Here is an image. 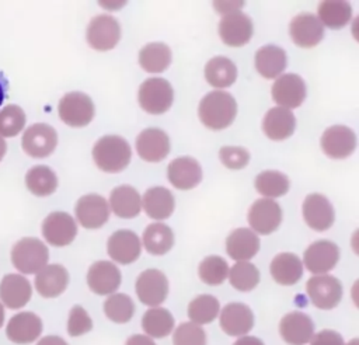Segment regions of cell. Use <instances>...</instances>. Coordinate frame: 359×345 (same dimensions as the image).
Listing matches in <instances>:
<instances>
[{"label": "cell", "instance_id": "8d00e7d4", "mask_svg": "<svg viewBox=\"0 0 359 345\" xmlns=\"http://www.w3.org/2000/svg\"><path fill=\"white\" fill-rule=\"evenodd\" d=\"M27 188L36 196H48L57 187V177L48 165H34L25 174Z\"/></svg>", "mask_w": 359, "mask_h": 345}, {"label": "cell", "instance_id": "ab89813d", "mask_svg": "<svg viewBox=\"0 0 359 345\" xmlns=\"http://www.w3.org/2000/svg\"><path fill=\"white\" fill-rule=\"evenodd\" d=\"M255 188L259 194L269 198H278L289 191V178L273 170L262 171L255 178Z\"/></svg>", "mask_w": 359, "mask_h": 345}, {"label": "cell", "instance_id": "1f68e13d", "mask_svg": "<svg viewBox=\"0 0 359 345\" xmlns=\"http://www.w3.org/2000/svg\"><path fill=\"white\" fill-rule=\"evenodd\" d=\"M271 275L280 285H294L303 275V264L296 254H278L271 262Z\"/></svg>", "mask_w": 359, "mask_h": 345}, {"label": "cell", "instance_id": "ba28073f", "mask_svg": "<svg viewBox=\"0 0 359 345\" xmlns=\"http://www.w3.org/2000/svg\"><path fill=\"white\" fill-rule=\"evenodd\" d=\"M306 289L311 303L323 310L335 307L342 296L341 282L331 275H317L310 278Z\"/></svg>", "mask_w": 359, "mask_h": 345}, {"label": "cell", "instance_id": "f6af8a7d", "mask_svg": "<svg viewBox=\"0 0 359 345\" xmlns=\"http://www.w3.org/2000/svg\"><path fill=\"white\" fill-rule=\"evenodd\" d=\"M25 114L18 105H7L0 111V137H13L22 130Z\"/></svg>", "mask_w": 359, "mask_h": 345}, {"label": "cell", "instance_id": "44dd1931", "mask_svg": "<svg viewBox=\"0 0 359 345\" xmlns=\"http://www.w3.org/2000/svg\"><path fill=\"white\" fill-rule=\"evenodd\" d=\"M167 177L175 188L191 189L201 182L202 168L194 157H177L168 164Z\"/></svg>", "mask_w": 359, "mask_h": 345}, {"label": "cell", "instance_id": "7402d4cb", "mask_svg": "<svg viewBox=\"0 0 359 345\" xmlns=\"http://www.w3.org/2000/svg\"><path fill=\"white\" fill-rule=\"evenodd\" d=\"M87 283L97 295H111L121 285V272L109 261H97L87 272Z\"/></svg>", "mask_w": 359, "mask_h": 345}, {"label": "cell", "instance_id": "cb8c5ba5", "mask_svg": "<svg viewBox=\"0 0 359 345\" xmlns=\"http://www.w3.org/2000/svg\"><path fill=\"white\" fill-rule=\"evenodd\" d=\"M108 254L119 264H130L140 255V240L130 230H118L108 238Z\"/></svg>", "mask_w": 359, "mask_h": 345}, {"label": "cell", "instance_id": "ac0fdd59", "mask_svg": "<svg viewBox=\"0 0 359 345\" xmlns=\"http://www.w3.org/2000/svg\"><path fill=\"white\" fill-rule=\"evenodd\" d=\"M303 217L313 230L324 231L332 226L335 215L332 205L324 195L310 194L303 202Z\"/></svg>", "mask_w": 359, "mask_h": 345}, {"label": "cell", "instance_id": "d6986e66", "mask_svg": "<svg viewBox=\"0 0 359 345\" xmlns=\"http://www.w3.org/2000/svg\"><path fill=\"white\" fill-rule=\"evenodd\" d=\"M136 150L146 161H161L170 151L168 136L164 130L157 128L144 129L136 139Z\"/></svg>", "mask_w": 359, "mask_h": 345}, {"label": "cell", "instance_id": "7bdbcfd3", "mask_svg": "<svg viewBox=\"0 0 359 345\" xmlns=\"http://www.w3.org/2000/svg\"><path fill=\"white\" fill-rule=\"evenodd\" d=\"M104 311L115 323H128L135 313V304L128 295L115 293L105 300Z\"/></svg>", "mask_w": 359, "mask_h": 345}, {"label": "cell", "instance_id": "4dcf8cb0", "mask_svg": "<svg viewBox=\"0 0 359 345\" xmlns=\"http://www.w3.org/2000/svg\"><path fill=\"white\" fill-rule=\"evenodd\" d=\"M112 212L123 219H130L139 215L142 201L139 192L130 185H121L112 189L109 195Z\"/></svg>", "mask_w": 359, "mask_h": 345}, {"label": "cell", "instance_id": "f35d334b", "mask_svg": "<svg viewBox=\"0 0 359 345\" xmlns=\"http://www.w3.org/2000/svg\"><path fill=\"white\" fill-rule=\"evenodd\" d=\"M142 327L150 337L164 338L174 328V317L163 307H153L143 314Z\"/></svg>", "mask_w": 359, "mask_h": 345}, {"label": "cell", "instance_id": "277c9868", "mask_svg": "<svg viewBox=\"0 0 359 345\" xmlns=\"http://www.w3.org/2000/svg\"><path fill=\"white\" fill-rule=\"evenodd\" d=\"M171 84L161 77H150L140 84L139 104L149 114H164L172 104Z\"/></svg>", "mask_w": 359, "mask_h": 345}, {"label": "cell", "instance_id": "9a60e30c", "mask_svg": "<svg viewBox=\"0 0 359 345\" xmlns=\"http://www.w3.org/2000/svg\"><path fill=\"white\" fill-rule=\"evenodd\" d=\"M321 147L331 158H345L353 153L356 147V136L348 126L334 125L323 133Z\"/></svg>", "mask_w": 359, "mask_h": 345}, {"label": "cell", "instance_id": "7c38bea8", "mask_svg": "<svg viewBox=\"0 0 359 345\" xmlns=\"http://www.w3.org/2000/svg\"><path fill=\"white\" fill-rule=\"evenodd\" d=\"M42 234L49 244L63 247L74 240L77 226L70 215L65 212H53L45 217L42 223Z\"/></svg>", "mask_w": 359, "mask_h": 345}, {"label": "cell", "instance_id": "c3c4849f", "mask_svg": "<svg viewBox=\"0 0 359 345\" xmlns=\"http://www.w3.org/2000/svg\"><path fill=\"white\" fill-rule=\"evenodd\" d=\"M220 161L231 170H238L247 165L250 160V154L243 147H233V146H224L219 151Z\"/></svg>", "mask_w": 359, "mask_h": 345}, {"label": "cell", "instance_id": "e0dca14e", "mask_svg": "<svg viewBox=\"0 0 359 345\" xmlns=\"http://www.w3.org/2000/svg\"><path fill=\"white\" fill-rule=\"evenodd\" d=\"M292 41L302 48L316 46L324 36V28L318 18L310 13H300L289 27Z\"/></svg>", "mask_w": 359, "mask_h": 345}, {"label": "cell", "instance_id": "9f6ffc18", "mask_svg": "<svg viewBox=\"0 0 359 345\" xmlns=\"http://www.w3.org/2000/svg\"><path fill=\"white\" fill-rule=\"evenodd\" d=\"M3 323H4V307H3V304L0 303V327L3 325Z\"/></svg>", "mask_w": 359, "mask_h": 345}, {"label": "cell", "instance_id": "816d5d0a", "mask_svg": "<svg viewBox=\"0 0 359 345\" xmlns=\"http://www.w3.org/2000/svg\"><path fill=\"white\" fill-rule=\"evenodd\" d=\"M36 345H67V342L65 339H62L60 337L48 335V337H43Z\"/></svg>", "mask_w": 359, "mask_h": 345}, {"label": "cell", "instance_id": "f5cc1de1", "mask_svg": "<svg viewBox=\"0 0 359 345\" xmlns=\"http://www.w3.org/2000/svg\"><path fill=\"white\" fill-rule=\"evenodd\" d=\"M234 345H264V342L255 337H241L234 342Z\"/></svg>", "mask_w": 359, "mask_h": 345}, {"label": "cell", "instance_id": "3957f363", "mask_svg": "<svg viewBox=\"0 0 359 345\" xmlns=\"http://www.w3.org/2000/svg\"><path fill=\"white\" fill-rule=\"evenodd\" d=\"M49 251L46 245L34 237H24L11 250L13 265L22 273H36L46 266Z\"/></svg>", "mask_w": 359, "mask_h": 345}, {"label": "cell", "instance_id": "484cf974", "mask_svg": "<svg viewBox=\"0 0 359 345\" xmlns=\"http://www.w3.org/2000/svg\"><path fill=\"white\" fill-rule=\"evenodd\" d=\"M31 295V285L22 275L8 273L0 282V299L8 309L24 307L29 302Z\"/></svg>", "mask_w": 359, "mask_h": 345}, {"label": "cell", "instance_id": "681fc988", "mask_svg": "<svg viewBox=\"0 0 359 345\" xmlns=\"http://www.w3.org/2000/svg\"><path fill=\"white\" fill-rule=\"evenodd\" d=\"M310 345H344L342 337L331 330H324L310 339Z\"/></svg>", "mask_w": 359, "mask_h": 345}, {"label": "cell", "instance_id": "b9f144b4", "mask_svg": "<svg viewBox=\"0 0 359 345\" xmlns=\"http://www.w3.org/2000/svg\"><path fill=\"white\" fill-rule=\"evenodd\" d=\"M230 283L233 288L241 292L252 290L259 282V271L248 261H240L229 271Z\"/></svg>", "mask_w": 359, "mask_h": 345}, {"label": "cell", "instance_id": "836d02e7", "mask_svg": "<svg viewBox=\"0 0 359 345\" xmlns=\"http://www.w3.org/2000/svg\"><path fill=\"white\" fill-rule=\"evenodd\" d=\"M237 77L236 65L224 56H216L210 59L205 66V79L216 88L230 87Z\"/></svg>", "mask_w": 359, "mask_h": 345}, {"label": "cell", "instance_id": "d4e9b609", "mask_svg": "<svg viewBox=\"0 0 359 345\" xmlns=\"http://www.w3.org/2000/svg\"><path fill=\"white\" fill-rule=\"evenodd\" d=\"M254 325V316L248 306L243 303H229L220 313L222 330L231 335L238 337L247 334Z\"/></svg>", "mask_w": 359, "mask_h": 345}, {"label": "cell", "instance_id": "5bb4252c", "mask_svg": "<svg viewBox=\"0 0 359 345\" xmlns=\"http://www.w3.org/2000/svg\"><path fill=\"white\" fill-rule=\"evenodd\" d=\"M282 222L280 206L268 198L255 201L248 210V223L259 234L275 231Z\"/></svg>", "mask_w": 359, "mask_h": 345}, {"label": "cell", "instance_id": "7a4b0ae2", "mask_svg": "<svg viewBox=\"0 0 359 345\" xmlns=\"http://www.w3.org/2000/svg\"><path fill=\"white\" fill-rule=\"evenodd\" d=\"M132 150L129 143L115 135L102 136L93 147V158L100 170L105 172H119L130 161Z\"/></svg>", "mask_w": 359, "mask_h": 345}, {"label": "cell", "instance_id": "60d3db41", "mask_svg": "<svg viewBox=\"0 0 359 345\" xmlns=\"http://www.w3.org/2000/svg\"><path fill=\"white\" fill-rule=\"evenodd\" d=\"M219 307L216 297L210 295H201L189 303L188 317L194 324H208L216 318Z\"/></svg>", "mask_w": 359, "mask_h": 345}, {"label": "cell", "instance_id": "db71d44e", "mask_svg": "<svg viewBox=\"0 0 359 345\" xmlns=\"http://www.w3.org/2000/svg\"><path fill=\"white\" fill-rule=\"evenodd\" d=\"M6 150H7V144H6L4 139L0 137V161H1V158L4 157V154H6Z\"/></svg>", "mask_w": 359, "mask_h": 345}, {"label": "cell", "instance_id": "74e56055", "mask_svg": "<svg viewBox=\"0 0 359 345\" xmlns=\"http://www.w3.org/2000/svg\"><path fill=\"white\" fill-rule=\"evenodd\" d=\"M318 17L321 25L339 29L349 22L352 8L348 1H321L318 6Z\"/></svg>", "mask_w": 359, "mask_h": 345}, {"label": "cell", "instance_id": "603a6c76", "mask_svg": "<svg viewBox=\"0 0 359 345\" xmlns=\"http://www.w3.org/2000/svg\"><path fill=\"white\" fill-rule=\"evenodd\" d=\"M41 332L42 321L36 314L31 311H22L13 316L6 327L8 339L15 344H29L35 341Z\"/></svg>", "mask_w": 359, "mask_h": 345}, {"label": "cell", "instance_id": "e575fe53", "mask_svg": "<svg viewBox=\"0 0 359 345\" xmlns=\"http://www.w3.org/2000/svg\"><path fill=\"white\" fill-rule=\"evenodd\" d=\"M143 244L150 254L163 255L174 244L172 230L164 223H151L143 231Z\"/></svg>", "mask_w": 359, "mask_h": 345}, {"label": "cell", "instance_id": "f1b7e54d", "mask_svg": "<svg viewBox=\"0 0 359 345\" xmlns=\"http://www.w3.org/2000/svg\"><path fill=\"white\" fill-rule=\"evenodd\" d=\"M259 250V238L250 229H236L226 240L227 254L237 261L251 259Z\"/></svg>", "mask_w": 359, "mask_h": 345}, {"label": "cell", "instance_id": "9c48e42d", "mask_svg": "<svg viewBox=\"0 0 359 345\" xmlns=\"http://www.w3.org/2000/svg\"><path fill=\"white\" fill-rule=\"evenodd\" d=\"M219 34L222 41L229 46H243L252 36L251 18L236 10L224 14L219 22Z\"/></svg>", "mask_w": 359, "mask_h": 345}, {"label": "cell", "instance_id": "2e32d148", "mask_svg": "<svg viewBox=\"0 0 359 345\" xmlns=\"http://www.w3.org/2000/svg\"><path fill=\"white\" fill-rule=\"evenodd\" d=\"M304 265L311 273H325L331 271L339 259V248L328 240H318L309 245L304 252Z\"/></svg>", "mask_w": 359, "mask_h": 345}, {"label": "cell", "instance_id": "52a82bcc", "mask_svg": "<svg viewBox=\"0 0 359 345\" xmlns=\"http://www.w3.org/2000/svg\"><path fill=\"white\" fill-rule=\"evenodd\" d=\"M24 151L35 158H42L53 153L57 144V133L48 123H34L22 135Z\"/></svg>", "mask_w": 359, "mask_h": 345}, {"label": "cell", "instance_id": "4fadbf2b", "mask_svg": "<svg viewBox=\"0 0 359 345\" xmlns=\"http://www.w3.org/2000/svg\"><path fill=\"white\" fill-rule=\"evenodd\" d=\"M79 223L86 229H98L109 217V208L101 195L88 194L81 196L74 208Z\"/></svg>", "mask_w": 359, "mask_h": 345}, {"label": "cell", "instance_id": "8fae6325", "mask_svg": "<svg viewBox=\"0 0 359 345\" xmlns=\"http://www.w3.org/2000/svg\"><path fill=\"white\" fill-rule=\"evenodd\" d=\"M136 293L142 303L158 306L168 295V280L161 271L146 269L137 276Z\"/></svg>", "mask_w": 359, "mask_h": 345}, {"label": "cell", "instance_id": "d590c367", "mask_svg": "<svg viewBox=\"0 0 359 345\" xmlns=\"http://www.w3.org/2000/svg\"><path fill=\"white\" fill-rule=\"evenodd\" d=\"M139 63L149 73H160L171 63V50L163 42H151L139 52Z\"/></svg>", "mask_w": 359, "mask_h": 345}, {"label": "cell", "instance_id": "6da1fadb", "mask_svg": "<svg viewBox=\"0 0 359 345\" xmlns=\"http://www.w3.org/2000/svg\"><path fill=\"white\" fill-rule=\"evenodd\" d=\"M198 114L206 128L220 130L234 121L237 104L231 94L226 91H212L201 100Z\"/></svg>", "mask_w": 359, "mask_h": 345}, {"label": "cell", "instance_id": "f546056e", "mask_svg": "<svg viewBox=\"0 0 359 345\" xmlns=\"http://www.w3.org/2000/svg\"><path fill=\"white\" fill-rule=\"evenodd\" d=\"M142 203L146 215L151 219L163 220L171 216L175 202L172 194L167 188L153 187L144 192Z\"/></svg>", "mask_w": 359, "mask_h": 345}, {"label": "cell", "instance_id": "ffe728a7", "mask_svg": "<svg viewBox=\"0 0 359 345\" xmlns=\"http://www.w3.org/2000/svg\"><path fill=\"white\" fill-rule=\"evenodd\" d=\"M279 332L289 345H304L314 334V324L307 314L292 311L280 320Z\"/></svg>", "mask_w": 359, "mask_h": 345}, {"label": "cell", "instance_id": "f907efd6", "mask_svg": "<svg viewBox=\"0 0 359 345\" xmlns=\"http://www.w3.org/2000/svg\"><path fill=\"white\" fill-rule=\"evenodd\" d=\"M126 345H156V344H154V341H151L149 337L136 334V335H132V337L126 341Z\"/></svg>", "mask_w": 359, "mask_h": 345}, {"label": "cell", "instance_id": "bcb514c9", "mask_svg": "<svg viewBox=\"0 0 359 345\" xmlns=\"http://www.w3.org/2000/svg\"><path fill=\"white\" fill-rule=\"evenodd\" d=\"M174 345H206L205 331L194 323H182L174 331Z\"/></svg>", "mask_w": 359, "mask_h": 345}, {"label": "cell", "instance_id": "ee69618b", "mask_svg": "<svg viewBox=\"0 0 359 345\" xmlns=\"http://www.w3.org/2000/svg\"><path fill=\"white\" fill-rule=\"evenodd\" d=\"M227 275L229 265L219 255H209L199 264V278L206 285H220Z\"/></svg>", "mask_w": 359, "mask_h": 345}, {"label": "cell", "instance_id": "5b68a950", "mask_svg": "<svg viewBox=\"0 0 359 345\" xmlns=\"http://www.w3.org/2000/svg\"><path fill=\"white\" fill-rule=\"evenodd\" d=\"M57 112L66 125L80 128L91 122L94 116V104L87 94L73 91L62 97L59 101Z\"/></svg>", "mask_w": 359, "mask_h": 345}, {"label": "cell", "instance_id": "7dc6e473", "mask_svg": "<svg viewBox=\"0 0 359 345\" xmlns=\"http://www.w3.org/2000/svg\"><path fill=\"white\" fill-rule=\"evenodd\" d=\"M93 328V321L88 313L81 306H74L69 313L67 332L72 337H79L88 332Z\"/></svg>", "mask_w": 359, "mask_h": 345}, {"label": "cell", "instance_id": "11a10c76", "mask_svg": "<svg viewBox=\"0 0 359 345\" xmlns=\"http://www.w3.org/2000/svg\"><path fill=\"white\" fill-rule=\"evenodd\" d=\"M4 97H6V88H4V81L3 79L0 77V105L3 104L4 101Z\"/></svg>", "mask_w": 359, "mask_h": 345}, {"label": "cell", "instance_id": "d6a6232c", "mask_svg": "<svg viewBox=\"0 0 359 345\" xmlns=\"http://www.w3.org/2000/svg\"><path fill=\"white\" fill-rule=\"evenodd\" d=\"M286 67V53L276 45H265L255 53V69L265 79L278 77Z\"/></svg>", "mask_w": 359, "mask_h": 345}, {"label": "cell", "instance_id": "4316f807", "mask_svg": "<svg viewBox=\"0 0 359 345\" xmlns=\"http://www.w3.org/2000/svg\"><path fill=\"white\" fill-rule=\"evenodd\" d=\"M69 283V273L65 266L52 264L43 266L35 276V288L43 297H56L65 292Z\"/></svg>", "mask_w": 359, "mask_h": 345}, {"label": "cell", "instance_id": "83f0119b", "mask_svg": "<svg viewBox=\"0 0 359 345\" xmlns=\"http://www.w3.org/2000/svg\"><path fill=\"white\" fill-rule=\"evenodd\" d=\"M296 128V118L292 114V111L282 108V107H275L271 108L262 122V129L265 135L272 139V140H283L294 132Z\"/></svg>", "mask_w": 359, "mask_h": 345}, {"label": "cell", "instance_id": "30bf717a", "mask_svg": "<svg viewBox=\"0 0 359 345\" xmlns=\"http://www.w3.org/2000/svg\"><path fill=\"white\" fill-rule=\"evenodd\" d=\"M272 98L282 108H297L306 98V84L299 74L287 73L278 77L272 86Z\"/></svg>", "mask_w": 359, "mask_h": 345}, {"label": "cell", "instance_id": "6f0895ef", "mask_svg": "<svg viewBox=\"0 0 359 345\" xmlns=\"http://www.w3.org/2000/svg\"><path fill=\"white\" fill-rule=\"evenodd\" d=\"M348 345H358V339H352Z\"/></svg>", "mask_w": 359, "mask_h": 345}, {"label": "cell", "instance_id": "8992f818", "mask_svg": "<svg viewBox=\"0 0 359 345\" xmlns=\"http://www.w3.org/2000/svg\"><path fill=\"white\" fill-rule=\"evenodd\" d=\"M121 38V27L116 18L108 14L94 17L87 27V42L97 50L112 49Z\"/></svg>", "mask_w": 359, "mask_h": 345}]
</instances>
